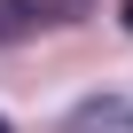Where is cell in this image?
Instances as JSON below:
<instances>
[{"label":"cell","mask_w":133,"mask_h":133,"mask_svg":"<svg viewBox=\"0 0 133 133\" xmlns=\"http://www.w3.org/2000/svg\"><path fill=\"white\" fill-rule=\"evenodd\" d=\"M71 16H78V0H0V47L31 39L39 24H71Z\"/></svg>","instance_id":"cell-1"},{"label":"cell","mask_w":133,"mask_h":133,"mask_svg":"<svg viewBox=\"0 0 133 133\" xmlns=\"http://www.w3.org/2000/svg\"><path fill=\"white\" fill-rule=\"evenodd\" d=\"M0 133H8V117H0Z\"/></svg>","instance_id":"cell-4"},{"label":"cell","mask_w":133,"mask_h":133,"mask_svg":"<svg viewBox=\"0 0 133 133\" xmlns=\"http://www.w3.org/2000/svg\"><path fill=\"white\" fill-rule=\"evenodd\" d=\"M125 117H133L125 102H78V110H71V125H63V133H125Z\"/></svg>","instance_id":"cell-2"},{"label":"cell","mask_w":133,"mask_h":133,"mask_svg":"<svg viewBox=\"0 0 133 133\" xmlns=\"http://www.w3.org/2000/svg\"><path fill=\"white\" fill-rule=\"evenodd\" d=\"M125 125H133V117H125Z\"/></svg>","instance_id":"cell-5"},{"label":"cell","mask_w":133,"mask_h":133,"mask_svg":"<svg viewBox=\"0 0 133 133\" xmlns=\"http://www.w3.org/2000/svg\"><path fill=\"white\" fill-rule=\"evenodd\" d=\"M117 24H125V31H133V0H125V8H117Z\"/></svg>","instance_id":"cell-3"}]
</instances>
